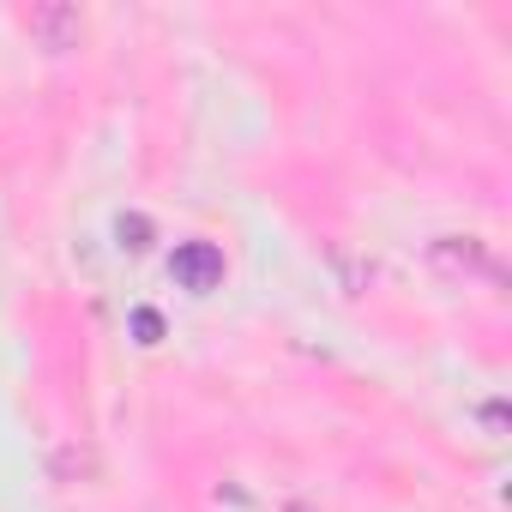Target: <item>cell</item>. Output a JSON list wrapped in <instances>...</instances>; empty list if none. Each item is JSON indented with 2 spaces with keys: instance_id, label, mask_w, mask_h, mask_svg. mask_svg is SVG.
<instances>
[{
  "instance_id": "obj_2",
  "label": "cell",
  "mask_w": 512,
  "mask_h": 512,
  "mask_svg": "<svg viewBox=\"0 0 512 512\" xmlns=\"http://www.w3.org/2000/svg\"><path fill=\"white\" fill-rule=\"evenodd\" d=\"M428 260H434L440 272H452V278H488V284H500V266L482 253V241H464V247H458V235H440V241L428 247Z\"/></svg>"
},
{
  "instance_id": "obj_4",
  "label": "cell",
  "mask_w": 512,
  "mask_h": 512,
  "mask_svg": "<svg viewBox=\"0 0 512 512\" xmlns=\"http://www.w3.org/2000/svg\"><path fill=\"white\" fill-rule=\"evenodd\" d=\"M133 332H139V344H157V338H163V320H157L151 308H139V314H133Z\"/></svg>"
},
{
  "instance_id": "obj_1",
  "label": "cell",
  "mask_w": 512,
  "mask_h": 512,
  "mask_svg": "<svg viewBox=\"0 0 512 512\" xmlns=\"http://www.w3.org/2000/svg\"><path fill=\"white\" fill-rule=\"evenodd\" d=\"M169 278H175L181 290H193V296L217 290V284H223V247H217V241H181V247L169 253Z\"/></svg>"
},
{
  "instance_id": "obj_3",
  "label": "cell",
  "mask_w": 512,
  "mask_h": 512,
  "mask_svg": "<svg viewBox=\"0 0 512 512\" xmlns=\"http://www.w3.org/2000/svg\"><path fill=\"white\" fill-rule=\"evenodd\" d=\"M115 235H121V247H133V253H139V247H151V223H145L139 211H133V217H121V223H115Z\"/></svg>"
}]
</instances>
